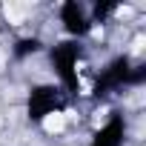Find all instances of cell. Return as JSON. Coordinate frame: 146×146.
<instances>
[{
  "label": "cell",
  "instance_id": "1",
  "mask_svg": "<svg viewBox=\"0 0 146 146\" xmlns=\"http://www.w3.org/2000/svg\"><path fill=\"white\" fill-rule=\"evenodd\" d=\"M143 78H146V69H143L140 63H135L129 54H117V57H112V60L98 72L95 86H92V95H95L98 100H103V98H109V95H117V92H123V89H129V86L143 83Z\"/></svg>",
  "mask_w": 146,
  "mask_h": 146
},
{
  "label": "cell",
  "instance_id": "2",
  "mask_svg": "<svg viewBox=\"0 0 146 146\" xmlns=\"http://www.w3.org/2000/svg\"><path fill=\"white\" fill-rule=\"evenodd\" d=\"M46 57H49V66L54 72V80L57 86L63 89L66 98L78 95L80 92V75H78V66L83 60V43L80 40H60V43H52L46 49Z\"/></svg>",
  "mask_w": 146,
  "mask_h": 146
},
{
  "label": "cell",
  "instance_id": "3",
  "mask_svg": "<svg viewBox=\"0 0 146 146\" xmlns=\"http://www.w3.org/2000/svg\"><path fill=\"white\" fill-rule=\"evenodd\" d=\"M66 100L69 98L63 95V89L57 83H37L26 95V115L32 123H43L46 117L60 115L66 109Z\"/></svg>",
  "mask_w": 146,
  "mask_h": 146
},
{
  "label": "cell",
  "instance_id": "4",
  "mask_svg": "<svg viewBox=\"0 0 146 146\" xmlns=\"http://www.w3.org/2000/svg\"><path fill=\"white\" fill-rule=\"evenodd\" d=\"M57 17H60V26H63V32L69 35V40H83V37H89V35L95 32L89 6L78 3V0H66V3H60Z\"/></svg>",
  "mask_w": 146,
  "mask_h": 146
},
{
  "label": "cell",
  "instance_id": "5",
  "mask_svg": "<svg viewBox=\"0 0 146 146\" xmlns=\"http://www.w3.org/2000/svg\"><path fill=\"white\" fill-rule=\"evenodd\" d=\"M123 143H126V117L120 112H112L89 140V146H123Z\"/></svg>",
  "mask_w": 146,
  "mask_h": 146
},
{
  "label": "cell",
  "instance_id": "6",
  "mask_svg": "<svg viewBox=\"0 0 146 146\" xmlns=\"http://www.w3.org/2000/svg\"><path fill=\"white\" fill-rule=\"evenodd\" d=\"M43 49H46V46H43L40 37H20V40H15V46H12V57H15V60H26V57H32V54L43 52Z\"/></svg>",
  "mask_w": 146,
  "mask_h": 146
}]
</instances>
